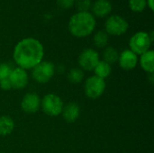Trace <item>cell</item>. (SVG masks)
I'll use <instances>...</instances> for the list:
<instances>
[{
  "label": "cell",
  "instance_id": "6da1fadb",
  "mask_svg": "<svg viewBox=\"0 0 154 153\" xmlns=\"http://www.w3.org/2000/svg\"><path fill=\"white\" fill-rule=\"evenodd\" d=\"M44 48L40 41L28 37L21 40L14 49L13 58L16 65L26 70L32 69L42 61Z\"/></svg>",
  "mask_w": 154,
  "mask_h": 153
},
{
  "label": "cell",
  "instance_id": "7a4b0ae2",
  "mask_svg": "<svg viewBox=\"0 0 154 153\" xmlns=\"http://www.w3.org/2000/svg\"><path fill=\"white\" fill-rule=\"evenodd\" d=\"M96 24V18L90 12H78L69 18L68 29L74 37L85 38L94 32Z\"/></svg>",
  "mask_w": 154,
  "mask_h": 153
},
{
  "label": "cell",
  "instance_id": "3957f363",
  "mask_svg": "<svg viewBox=\"0 0 154 153\" xmlns=\"http://www.w3.org/2000/svg\"><path fill=\"white\" fill-rule=\"evenodd\" d=\"M129 28V23L125 18L118 14H111L105 22V32L108 35L121 36Z\"/></svg>",
  "mask_w": 154,
  "mask_h": 153
},
{
  "label": "cell",
  "instance_id": "277c9868",
  "mask_svg": "<svg viewBox=\"0 0 154 153\" xmlns=\"http://www.w3.org/2000/svg\"><path fill=\"white\" fill-rule=\"evenodd\" d=\"M152 41L150 39L149 32H135L129 41L130 50L136 55H142L150 50Z\"/></svg>",
  "mask_w": 154,
  "mask_h": 153
},
{
  "label": "cell",
  "instance_id": "5b68a950",
  "mask_svg": "<svg viewBox=\"0 0 154 153\" xmlns=\"http://www.w3.org/2000/svg\"><path fill=\"white\" fill-rule=\"evenodd\" d=\"M41 106L47 115L58 116L61 114L64 105L60 96L54 94H48L41 100Z\"/></svg>",
  "mask_w": 154,
  "mask_h": 153
},
{
  "label": "cell",
  "instance_id": "8992f818",
  "mask_svg": "<svg viewBox=\"0 0 154 153\" xmlns=\"http://www.w3.org/2000/svg\"><path fill=\"white\" fill-rule=\"evenodd\" d=\"M32 69V78L36 82L42 84L50 81L55 72L54 65L49 61H42Z\"/></svg>",
  "mask_w": 154,
  "mask_h": 153
},
{
  "label": "cell",
  "instance_id": "52a82bcc",
  "mask_svg": "<svg viewBox=\"0 0 154 153\" xmlns=\"http://www.w3.org/2000/svg\"><path fill=\"white\" fill-rule=\"evenodd\" d=\"M85 94L91 99H97L100 97L106 90L105 79H102L97 76L88 78L85 82Z\"/></svg>",
  "mask_w": 154,
  "mask_h": 153
},
{
  "label": "cell",
  "instance_id": "ba28073f",
  "mask_svg": "<svg viewBox=\"0 0 154 153\" xmlns=\"http://www.w3.org/2000/svg\"><path fill=\"white\" fill-rule=\"evenodd\" d=\"M99 62V54L94 49L84 50L79 57V64L84 70H94L97 64Z\"/></svg>",
  "mask_w": 154,
  "mask_h": 153
},
{
  "label": "cell",
  "instance_id": "9c48e42d",
  "mask_svg": "<svg viewBox=\"0 0 154 153\" xmlns=\"http://www.w3.org/2000/svg\"><path fill=\"white\" fill-rule=\"evenodd\" d=\"M8 79L10 81L11 87L14 89H23L28 84V74L26 70L17 67L15 69H13Z\"/></svg>",
  "mask_w": 154,
  "mask_h": 153
},
{
  "label": "cell",
  "instance_id": "30bf717a",
  "mask_svg": "<svg viewBox=\"0 0 154 153\" xmlns=\"http://www.w3.org/2000/svg\"><path fill=\"white\" fill-rule=\"evenodd\" d=\"M22 110L27 114H34L41 107V98L36 93L26 94L21 102Z\"/></svg>",
  "mask_w": 154,
  "mask_h": 153
},
{
  "label": "cell",
  "instance_id": "8fae6325",
  "mask_svg": "<svg viewBox=\"0 0 154 153\" xmlns=\"http://www.w3.org/2000/svg\"><path fill=\"white\" fill-rule=\"evenodd\" d=\"M118 62L123 69L131 70L137 66L138 57L131 50H125L119 54Z\"/></svg>",
  "mask_w": 154,
  "mask_h": 153
},
{
  "label": "cell",
  "instance_id": "7c38bea8",
  "mask_svg": "<svg viewBox=\"0 0 154 153\" xmlns=\"http://www.w3.org/2000/svg\"><path fill=\"white\" fill-rule=\"evenodd\" d=\"M92 14L97 17H106L112 12L113 5L109 0H96L91 5Z\"/></svg>",
  "mask_w": 154,
  "mask_h": 153
},
{
  "label": "cell",
  "instance_id": "4fadbf2b",
  "mask_svg": "<svg viewBox=\"0 0 154 153\" xmlns=\"http://www.w3.org/2000/svg\"><path fill=\"white\" fill-rule=\"evenodd\" d=\"M62 116L67 123H74L76 122L80 115V108L76 103H69L67 106H63L62 109Z\"/></svg>",
  "mask_w": 154,
  "mask_h": 153
},
{
  "label": "cell",
  "instance_id": "5bb4252c",
  "mask_svg": "<svg viewBox=\"0 0 154 153\" xmlns=\"http://www.w3.org/2000/svg\"><path fill=\"white\" fill-rule=\"evenodd\" d=\"M140 64L142 68L148 73H153L154 71V51L149 50L141 55Z\"/></svg>",
  "mask_w": 154,
  "mask_h": 153
},
{
  "label": "cell",
  "instance_id": "9a60e30c",
  "mask_svg": "<svg viewBox=\"0 0 154 153\" xmlns=\"http://www.w3.org/2000/svg\"><path fill=\"white\" fill-rule=\"evenodd\" d=\"M14 128L13 119L7 115L0 116V136H6L10 134Z\"/></svg>",
  "mask_w": 154,
  "mask_h": 153
},
{
  "label": "cell",
  "instance_id": "2e32d148",
  "mask_svg": "<svg viewBox=\"0 0 154 153\" xmlns=\"http://www.w3.org/2000/svg\"><path fill=\"white\" fill-rule=\"evenodd\" d=\"M94 72L96 74L95 76L105 79L111 74V65L104 60H99V62L94 69Z\"/></svg>",
  "mask_w": 154,
  "mask_h": 153
},
{
  "label": "cell",
  "instance_id": "e0dca14e",
  "mask_svg": "<svg viewBox=\"0 0 154 153\" xmlns=\"http://www.w3.org/2000/svg\"><path fill=\"white\" fill-rule=\"evenodd\" d=\"M108 39H109L108 34L104 30H100V31H97L94 34L93 42H94V45L97 48L103 49V48H106L107 46Z\"/></svg>",
  "mask_w": 154,
  "mask_h": 153
},
{
  "label": "cell",
  "instance_id": "ac0fdd59",
  "mask_svg": "<svg viewBox=\"0 0 154 153\" xmlns=\"http://www.w3.org/2000/svg\"><path fill=\"white\" fill-rule=\"evenodd\" d=\"M103 58H104V61H106L108 64H114L116 61H118V58H119V53L117 51V50L114 47H106L103 52Z\"/></svg>",
  "mask_w": 154,
  "mask_h": 153
},
{
  "label": "cell",
  "instance_id": "d6986e66",
  "mask_svg": "<svg viewBox=\"0 0 154 153\" xmlns=\"http://www.w3.org/2000/svg\"><path fill=\"white\" fill-rule=\"evenodd\" d=\"M130 9L134 13H142L147 6L146 0H129Z\"/></svg>",
  "mask_w": 154,
  "mask_h": 153
},
{
  "label": "cell",
  "instance_id": "ffe728a7",
  "mask_svg": "<svg viewBox=\"0 0 154 153\" xmlns=\"http://www.w3.org/2000/svg\"><path fill=\"white\" fill-rule=\"evenodd\" d=\"M84 78V73L80 69H72L68 76L69 80L73 84H78L81 82Z\"/></svg>",
  "mask_w": 154,
  "mask_h": 153
},
{
  "label": "cell",
  "instance_id": "44dd1931",
  "mask_svg": "<svg viewBox=\"0 0 154 153\" xmlns=\"http://www.w3.org/2000/svg\"><path fill=\"white\" fill-rule=\"evenodd\" d=\"M91 5V0H75V6L79 12H88Z\"/></svg>",
  "mask_w": 154,
  "mask_h": 153
},
{
  "label": "cell",
  "instance_id": "7402d4cb",
  "mask_svg": "<svg viewBox=\"0 0 154 153\" xmlns=\"http://www.w3.org/2000/svg\"><path fill=\"white\" fill-rule=\"evenodd\" d=\"M12 67L7 63H0V81L7 78L12 71Z\"/></svg>",
  "mask_w": 154,
  "mask_h": 153
},
{
  "label": "cell",
  "instance_id": "603a6c76",
  "mask_svg": "<svg viewBox=\"0 0 154 153\" xmlns=\"http://www.w3.org/2000/svg\"><path fill=\"white\" fill-rule=\"evenodd\" d=\"M57 4L62 9H69L75 5V0H57Z\"/></svg>",
  "mask_w": 154,
  "mask_h": 153
},
{
  "label": "cell",
  "instance_id": "cb8c5ba5",
  "mask_svg": "<svg viewBox=\"0 0 154 153\" xmlns=\"http://www.w3.org/2000/svg\"><path fill=\"white\" fill-rule=\"evenodd\" d=\"M0 87H1V89L5 90V91L12 89V87H11V84H10V81H9L8 78L0 81Z\"/></svg>",
  "mask_w": 154,
  "mask_h": 153
},
{
  "label": "cell",
  "instance_id": "d4e9b609",
  "mask_svg": "<svg viewBox=\"0 0 154 153\" xmlns=\"http://www.w3.org/2000/svg\"><path fill=\"white\" fill-rule=\"evenodd\" d=\"M146 5H147V6L150 8V10H151V11H153L154 10L153 0H146Z\"/></svg>",
  "mask_w": 154,
  "mask_h": 153
}]
</instances>
